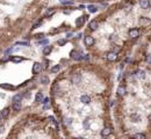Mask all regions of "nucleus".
Masks as SVG:
<instances>
[{
  "mask_svg": "<svg viewBox=\"0 0 151 139\" xmlns=\"http://www.w3.org/2000/svg\"><path fill=\"white\" fill-rule=\"evenodd\" d=\"M70 55H71V58L74 59V60H80V59H83V57H84V55H81L79 51H76V50L71 51Z\"/></svg>",
  "mask_w": 151,
  "mask_h": 139,
  "instance_id": "nucleus-1",
  "label": "nucleus"
},
{
  "mask_svg": "<svg viewBox=\"0 0 151 139\" xmlns=\"http://www.w3.org/2000/svg\"><path fill=\"white\" fill-rule=\"evenodd\" d=\"M112 132H113V130H112L110 126H105V128L101 130V136H102V137H108V136L112 134Z\"/></svg>",
  "mask_w": 151,
  "mask_h": 139,
  "instance_id": "nucleus-2",
  "label": "nucleus"
},
{
  "mask_svg": "<svg viewBox=\"0 0 151 139\" xmlns=\"http://www.w3.org/2000/svg\"><path fill=\"white\" fill-rule=\"evenodd\" d=\"M42 64L41 63H35L34 65H33V73L34 74H38L41 71H42Z\"/></svg>",
  "mask_w": 151,
  "mask_h": 139,
  "instance_id": "nucleus-3",
  "label": "nucleus"
},
{
  "mask_svg": "<svg viewBox=\"0 0 151 139\" xmlns=\"http://www.w3.org/2000/svg\"><path fill=\"white\" fill-rule=\"evenodd\" d=\"M117 59V53L114 51H110V52H108L107 53V60H109V61H114Z\"/></svg>",
  "mask_w": 151,
  "mask_h": 139,
  "instance_id": "nucleus-4",
  "label": "nucleus"
},
{
  "mask_svg": "<svg viewBox=\"0 0 151 139\" xmlns=\"http://www.w3.org/2000/svg\"><path fill=\"white\" fill-rule=\"evenodd\" d=\"M71 81H72V84H74V85L80 84V81H81V75H80L79 73L73 74V75H72V78H71Z\"/></svg>",
  "mask_w": 151,
  "mask_h": 139,
  "instance_id": "nucleus-5",
  "label": "nucleus"
},
{
  "mask_svg": "<svg viewBox=\"0 0 151 139\" xmlns=\"http://www.w3.org/2000/svg\"><path fill=\"white\" fill-rule=\"evenodd\" d=\"M84 43H85L86 46H92L94 44V38L92 36H86L85 40H84Z\"/></svg>",
  "mask_w": 151,
  "mask_h": 139,
  "instance_id": "nucleus-6",
  "label": "nucleus"
},
{
  "mask_svg": "<svg viewBox=\"0 0 151 139\" xmlns=\"http://www.w3.org/2000/svg\"><path fill=\"white\" fill-rule=\"evenodd\" d=\"M140 30L138 29H130L129 30V37H131V38H137L138 36H140Z\"/></svg>",
  "mask_w": 151,
  "mask_h": 139,
  "instance_id": "nucleus-7",
  "label": "nucleus"
},
{
  "mask_svg": "<svg viewBox=\"0 0 151 139\" xmlns=\"http://www.w3.org/2000/svg\"><path fill=\"white\" fill-rule=\"evenodd\" d=\"M80 102L84 104H89L91 103V97L89 95H81L80 96Z\"/></svg>",
  "mask_w": 151,
  "mask_h": 139,
  "instance_id": "nucleus-8",
  "label": "nucleus"
},
{
  "mask_svg": "<svg viewBox=\"0 0 151 139\" xmlns=\"http://www.w3.org/2000/svg\"><path fill=\"white\" fill-rule=\"evenodd\" d=\"M127 93V88L125 86H120L117 88V95L119 96H125Z\"/></svg>",
  "mask_w": 151,
  "mask_h": 139,
  "instance_id": "nucleus-9",
  "label": "nucleus"
},
{
  "mask_svg": "<svg viewBox=\"0 0 151 139\" xmlns=\"http://www.w3.org/2000/svg\"><path fill=\"white\" fill-rule=\"evenodd\" d=\"M85 19H87V16H80L78 17L77 20H76V26L77 27H81L84 25V21H85Z\"/></svg>",
  "mask_w": 151,
  "mask_h": 139,
  "instance_id": "nucleus-10",
  "label": "nucleus"
},
{
  "mask_svg": "<svg viewBox=\"0 0 151 139\" xmlns=\"http://www.w3.org/2000/svg\"><path fill=\"white\" fill-rule=\"evenodd\" d=\"M140 4H141L142 8H144V9H148V8H149V6H150L149 0H141V1H140Z\"/></svg>",
  "mask_w": 151,
  "mask_h": 139,
  "instance_id": "nucleus-11",
  "label": "nucleus"
},
{
  "mask_svg": "<svg viewBox=\"0 0 151 139\" xmlns=\"http://www.w3.org/2000/svg\"><path fill=\"white\" fill-rule=\"evenodd\" d=\"M136 77L138 79H144L145 78V72L142 71V70H138V71L136 72Z\"/></svg>",
  "mask_w": 151,
  "mask_h": 139,
  "instance_id": "nucleus-12",
  "label": "nucleus"
},
{
  "mask_svg": "<svg viewBox=\"0 0 151 139\" xmlns=\"http://www.w3.org/2000/svg\"><path fill=\"white\" fill-rule=\"evenodd\" d=\"M51 51H52V46L51 45H47V46H44V49H43V53H44L45 56H48Z\"/></svg>",
  "mask_w": 151,
  "mask_h": 139,
  "instance_id": "nucleus-13",
  "label": "nucleus"
},
{
  "mask_svg": "<svg viewBox=\"0 0 151 139\" xmlns=\"http://www.w3.org/2000/svg\"><path fill=\"white\" fill-rule=\"evenodd\" d=\"M8 115H9V109H8V108H5V109L0 113V116H1L2 118H6Z\"/></svg>",
  "mask_w": 151,
  "mask_h": 139,
  "instance_id": "nucleus-14",
  "label": "nucleus"
},
{
  "mask_svg": "<svg viewBox=\"0 0 151 139\" xmlns=\"http://www.w3.org/2000/svg\"><path fill=\"white\" fill-rule=\"evenodd\" d=\"M98 22H95V21H92V22H89V29H91V30H95V29H97V28H98Z\"/></svg>",
  "mask_w": 151,
  "mask_h": 139,
  "instance_id": "nucleus-15",
  "label": "nucleus"
},
{
  "mask_svg": "<svg viewBox=\"0 0 151 139\" xmlns=\"http://www.w3.org/2000/svg\"><path fill=\"white\" fill-rule=\"evenodd\" d=\"M21 109V102H14L13 103V110L14 111H19Z\"/></svg>",
  "mask_w": 151,
  "mask_h": 139,
  "instance_id": "nucleus-16",
  "label": "nucleus"
},
{
  "mask_svg": "<svg viewBox=\"0 0 151 139\" xmlns=\"http://www.w3.org/2000/svg\"><path fill=\"white\" fill-rule=\"evenodd\" d=\"M42 100H43V94L42 93H37L35 97V102L40 103V102H42Z\"/></svg>",
  "mask_w": 151,
  "mask_h": 139,
  "instance_id": "nucleus-17",
  "label": "nucleus"
},
{
  "mask_svg": "<svg viewBox=\"0 0 151 139\" xmlns=\"http://www.w3.org/2000/svg\"><path fill=\"white\" fill-rule=\"evenodd\" d=\"M21 99H22V96H21V94H18V95L13 96L12 101H13V103H14V102H21Z\"/></svg>",
  "mask_w": 151,
  "mask_h": 139,
  "instance_id": "nucleus-18",
  "label": "nucleus"
},
{
  "mask_svg": "<svg viewBox=\"0 0 151 139\" xmlns=\"http://www.w3.org/2000/svg\"><path fill=\"white\" fill-rule=\"evenodd\" d=\"M134 138L135 139H144L145 138V134H143V133H136V134H134Z\"/></svg>",
  "mask_w": 151,
  "mask_h": 139,
  "instance_id": "nucleus-19",
  "label": "nucleus"
},
{
  "mask_svg": "<svg viewBox=\"0 0 151 139\" xmlns=\"http://www.w3.org/2000/svg\"><path fill=\"white\" fill-rule=\"evenodd\" d=\"M87 8H89V10L91 12V13H95V12L98 10V9H97V7H95V6H93V5H89Z\"/></svg>",
  "mask_w": 151,
  "mask_h": 139,
  "instance_id": "nucleus-20",
  "label": "nucleus"
},
{
  "mask_svg": "<svg viewBox=\"0 0 151 139\" xmlns=\"http://www.w3.org/2000/svg\"><path fill=\"white\" fill-rule=\"evenodd\" d=\"M41 82H42L43 85L49 84V78H48V77H42V78H41Z\"/></svg>",
  "mask_w": 151,
  "mask_h": 139,
  "instance_id": "nucleus-21",
  "label": "nucleus"
},
{
  "mask_svg": "<svg viewBox=\"0 0 151 139\" xmlns=\"http://www.w3.org/2000/svg\"><path fill=\"white\" fill-rule=\"evenodd\" d=\"M42 101H43L42 103L44 104V109H48V108L50 107V105H49V99H44V100H42Z\"/></svg>",
  "mask_w": 151,
  "mask_h": 139,
  "instance_id": "nucleus-22",
  "label": "nucleus"
},
{
  "mask_svg": "<svg viewBox=\"0 0 151 139\" xmlns=\"http://www.w3.org/2000/svg\"><path fill=\"white\" fill-rule=\"evenodd\" d=\"M61 70V65H56V66H53L52 69H51V72L52 73H56V72H58Z\"/></svg>",
  "mask_w": 151,
  "mask_h": 139,
  "instance_id": "nucleus-23",
  "label": "nucleus"
},
{
  "mask_svg": "<svg viewBox=\"0 0 151 139\" xmlns=\"http://www.w3.org/2000/svg\"><path fill=\"white\" fill-rule=\"evenodd\" d=\"M21 60H23V58H21V57H13L12 58V61H14V63H18V61Z\"/></svg>",
  "mask_w": 151,
  "mask_h": 139,
  "instance_id": "nucleus-24",
  "label": "nucleus"
},
{
  "mask_svg": "<svg viewBox=\"0 0 151 139\" xmlns=\"http://www.w3.org/2000/svg\"><path fill=\"white\" fill-rule=\"evenodd\" d=\"M53 13H55V9H49V10H47L45 15H47V16H51Z\"/></svg>",
  "mask_w": 151,
  "mask_h": 139,
  "instance_id": "nucleus-25",
  "label": "nucleus"
},
{
  "mask_svg": "<svg viewBox=\"0 0 151 139\" xmlns=\"http://www.w3.org/2000/svg\"><path fill=\"white\" fill-rule=\"evenodd\" d=\"M64 124H65L66 126H69V125L71 124V119H70V118H64Z\"/></svg>",
  "mask_w": 151,
  "mask_h": 139,
  "instance_id": "nucleus-26",
  "label": "nucleus"
},
{
  "mask_svg": "<svg viewBox=\"0 0 151 139\" xmlns=\"http://www.w3.org/2000/svg\"><path fill=\"white\" fill-rule=\"evenodd\" d=\"M61 2L64 4V5H73L72 1H69V0H61Z\"/></svg>",
  "mask_w": 151,
  "mask_h": 139,
  "instance_id": "nucleus-27",
  "label": "nucleus"
},
{
  "mask_svg": "<svg viewBox=\"0 0 151 139\" xmlns=\"http://www.w3.org/2000/svg\"><path fill=\"white\" fill-rule=\"evenodd\" d=\"M16 45H25V46H27V45H29V43L28 42H18Z\"/></svg>",
  "mask_w": 151,
  "mask_h": 139,
  "instance_id": "nucleus-28",
  "label": "nucleus"
},
{
  "mask_svg": "<svg viewBox=\"0 0 151 139\" xmlns=\"http://www.w3.org/2000/svg\"><path fill=\"white\" fill-rule=\"evenodd\" d=\"M1 87H4V88H7V89H13L14 87L10 86V85H1Z\"/></svg>",
  "mask_w": 151,
  "mask_h": 139,
  "instance_id": "nucleus-29",
  "label": "nucleus"
},
{
  "mask_svg": "<svg viewBox=\"0 0 151 139\" xmlns=\"http://www.w3.org/2000/svg\"><path fill=\"white\" fill-rule=\"evenodd\" d=\"M84 128H85V129H89V119H87V122H86V121L84 122Z\"/></svg>",
  "mask_w": 151,
  "mask_h": 139,
  "instance_id": "nucleus-30",
  "label": "nucleus"
},
{
  "mask_svg": "<svg viewBox=\"0 0 151 139\" xmlns=\"http://www.w3.org/2000/svg\"><path fill=\"white\" fill-rule=\"evenodd\" d=\"M38 43H40V44H48V43H49V42H48L47 40H43V41H40Z\"/></svg>",
  "mask_w": 151,
  "mask_h": 139,
  "instance_id": "nucleus-31",
  "label": "nucleus"
},
{
  "mask_svg": "<svg viewBox=\"0 0 151 139\" xmlns=\"http://www.w3.org/2000/svg\"><path fill=\"white\" fill-rule=\"evenodd\" d=\"M64 43H65V41H64V40H62V41H58V44H59V45H63Z\"/></svg>",
  "mask_w": 151,
  "mask_h": 139,
  "instance_id": "nucleus-32",
  "label": "nucleus"
},
{
  "mask_svg": "<svg viewBox=\"0 0 151 139\" xmlns=\"http://www.w3.org/2000/svg\"><path fill=\"white\" fill-rule=\"evenodd\" d=\"M2 130H4V128H2V126H0V133L2 132Z\"/></svg>",
  "mask_w": 151,
  "mask_h": 139,
  "instance_id": "nucleus-33",
  "label": "nucleus"
},
{
  "mask_svg": "<svg viewBox=\"0 0 151 139\" xmlns=\"http://www.w3.org/2000/svg\"><path fill=\"white\" fill-rule=\"evenodd\" d=\"M1 118H2V117H1V116H0V121H1Z\"/></svg>",
  "mask_w": 151,
  "mask_h": 139,
  "instance_id": "nucleus-34",
  "label": "nucleus"
}]
</instances>
